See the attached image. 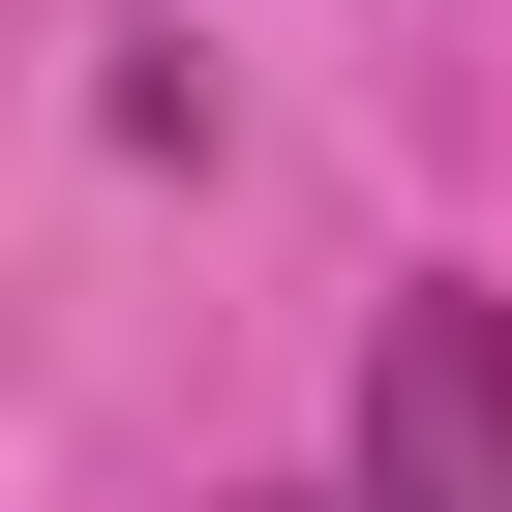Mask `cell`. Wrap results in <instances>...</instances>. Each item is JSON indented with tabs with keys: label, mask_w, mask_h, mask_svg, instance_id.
I'll return each mask as SVG.
<instances>
[{
	"label": "cell",
	"mask_w": 512,
	"mask_h": 512,
	"mask_svg": "<svg viewBox=\"0 0 512 512\" xmlns=\"http://www.w3.org/2000/svg\"><path fill=\"white\" fill-rule=\"evenodd\" d=\"M362 512H512V302L482 272H422L362 332Z\"/></svg>",
	"instance_id": "obj_1"
},
{
	"label": "cell",
	"mask_w": 512,
	"mask_h": 512,
	"mask_svg": "<svg viewBox=\"0 0 512 512\" xmlns=\"http://www.w3.org/2000/svg\"><path fill=\"white\" fill-rule=\"evenodd\" d=\"M241 512H302V482H241Z\"/></svg>",
	"instance_id": "obj_2"
}]
</instances>
